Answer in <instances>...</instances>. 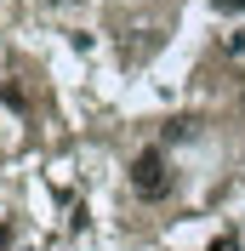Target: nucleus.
Here are the masks:
<instances>
[{
  "label": "nucleus",
  "instance_id": "f257e3e1",
  "mask_svg": "<svg viewBox=\"0 0 245 251\" xmlns=\"http://www.w3.org/2000/svg\"><path fill=\"white\" fill-rule=\"evenodd\" d=\"M131 188H137L143 200H166L171 194V166L160 149H143L137 160H131Z\"/></svg>",
  "mask_w": 245,
  "mask_h": 251
},
{
  "label": "nucleus",
  "instance_id": "f03ea898",
  "mask_svg": "<svg viewBox=\"0 0 245 251\" xmlns=\"http://www.w3.org/2000/svg\"><path fill=\"white\" fill-rule=\"evenodd\" d=\"M217 12H245V0H211Z\"/></svg>",
  "mask_w": 245,
  "mask_h": 251
},
{
  "label": "nucleus",
  "instance_id": "7ed1b4c3",
  "mask_svg": "<svg viewBox=\"0 0 245 251\" xmlns=\"http://www.w3.org/2000/svg\"><path fill=\"white\" fill-rule=\"evenodd\" d=\"M6 240H12V228H6V223H0V251H6Z\"/></svg>",
  "mask_w": 245,
  "mask_h": 251
}]
</instances>
